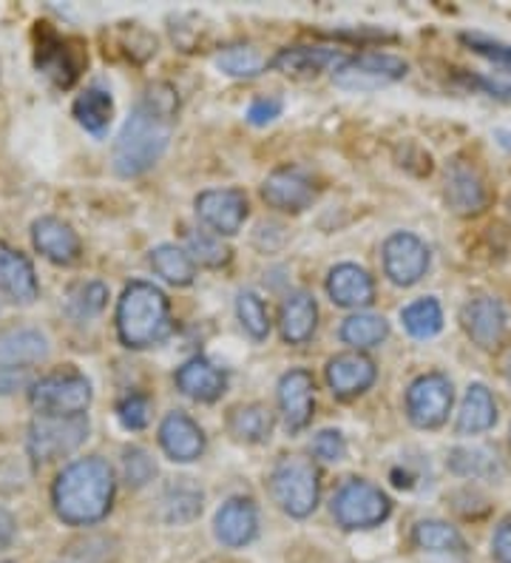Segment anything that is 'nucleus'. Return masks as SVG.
I'll list each match as a JSON object with an SVG mask.
<instances>
[{
  "label": "nucleus",
  "instance_id": "nucleus-1",
  "mask_svg": "<svg viewBox=\"0 0 511 563\" xmlns=\"http://www.w3.org/2000/svg\"><path fill=\"white\" fill-rule=\"evenodd\" d=\"M177 109L179 97L168 82H154L140 97L114 143V172L120 177H140L159 163L174 134Z\"/></svg>",
  "mask_w": 511,
  "mask_h": 563
},
{
  "label": "nucleus",
  "instance_id": "nucleus-2",
  "mask_svg": "<svg viewBox=\"0 0 511 563\" xmlns=\"http://www.w3.org/2000/svg\"><path fill=\"white\" fill-rule=\"evenodd\" d=\"M111 498H114V473H111L109 461L97 459V455L68 464L52 487L55 512L60 516V521L71 523V527L102 521L109 516Z\"/></svg>",
  "mask_w": 511,
  "mask_h": 563
},
{
  "label": "nucleus",
  "instance_id": "nucleus-3",
  "mask_svg": "<svg viewBox=\"0 0 511 563\" xmlns=\"http://www.w3.org/2000/svg\"><path fill=\"white\" fill-rule=\"evenodd\" d=\"M170 328V305L168 296L151 285V282H131L116 302V333L125 347L143 351L151 344L168 339Z\"/></svg>",
  "mask_w": 511,
  "mask_h": 563
},
{
  "label": "nucleus",
  "instance_id": "nucleus-4",
  "mask_svg": "<svg viewBox=\"0 0 511 563\" xmlns=\"http://www.w3.org/2000/svg\"><path fill=\"white\" fill-rule=\"evenodd\" d=\"M270 493L290 518H307L319 507V470L310 459L287 455L270 473Z\"/></svg>",
  "mask_w": 511,
  "mask_h": 563
},
{
  "label": "nucleus",
  "instance_id": "nucleus-5",
  "mask_svg": "<svg viewBox=\"0 0 511 563\" xmlns=\"http://www.w3.org/2000/svg\"><path fill=\"white\" fill-rule=\"evenodd\" d=\"M389 512H392L389 495L364 478H349L333 498V516L344 529L381 527Z\"/></svg>",
  "mask_w": 511,
  "mask_h": 563
},
{
  "label": "nucleus",
  "instance_id": "nucleus-6",
  "mask_svg": "<svg viewBox=\"0 0 511 563\" xmlns=\"http://www.w3.org/2000/svg\"><path fill=\"white\" fill-rule=\"evenodd\" d=\"M32 405L41 416H63V419L82 416L91 405L89 378L75 371L52 373L32 385Z\"/></svg>",
  "mask_w": 511,
  "mask_h": 563
},
{
  "label": "nucleus",
  "instance_id": "nucleus-7",
  "mask_svg": "<svg viewBox=\"0 0 511 563\" xmlns=\"http://www.w3.org/2000/svg\"><path fill=\"white\" fill-rule=\"evenodd\" d=\"M34 41H37V48H34V63H37V69L55 82V86L68 89V86L80 77L82 66H86L82 43L57 35L48 23H37V29H34Z\"/></svg>",
  "mask_w": 511,
  "mask_h": 563
},
{
  "label": "nucleus",
  "instance_id": "nucleus-8",
  "mask_svg": "<svg viewBox=\"0 0 511 563\" xmlns=\"http://www.w3.org/2000/svg\"><path fill=\"white\" fill-rule=\"evenodd\" d=\"M407 71L409 66L401 57L387 55V52H364V55L338 63V69L333 71V82L347 91H375L389 82L403 80Z\"/></svg>",
  "mask_w": 511,
  "mask_h": 563
},
{
  "label": "nucleus",
  "instance_id": "nucleus-9",
  "mask_svg": "<svg viewBox=\"0 0 511 563\" xmlns=\"http://www.w3.org/2000/svg\"><path fill=\"white\" fill-rule=\"evenodd\" d=\"M452 401H455V387L449 376L443 373H426L418 376L407 390V416L409 421L421 430H435L449 419Z\"/></svg>",
  "mask_w": 511,
  "mask_h": 563
},
{
  "label": "nucleus",
  "instance_id": "nucleus-10",
  "mask_svg": "<svg viewBox=\"0 0 511 563\" xmlns=\"http://www.w3.org/2000/svg\"><path fill=\"white\" fill-rule=\"evenodd\" d=\"M89 435V421L82 416L63 419V416H41L29 430V453L37 461H55L60 455L75 453Z\"/></svg>",
  "mask_w": 511,
  "mask_h": 563
},
{
  "label": "nucleus",
  "instance_id": "nucleus-11",
  "mask_svg": "<svg viewBox=\"0 0 511 563\" xmlns=\"http://www.w3.org/2000/svg\"><path fill=\"white\" fill-rule=\"evenodd\" d=\"M430 271V247L409 231H398L384 242V274L401 288H412Z\"/></svg>",
  "mask_w": 511,
  "mask_h": 563
},
{
  "label": "nucleus",
  "instance_id": "nucleus-12",
  "mask_svg": "<svg viewBox=\"0 0 511 563\" xmlns=\"http://www.w3.org/2000/svg\"><path fill=\"white\" fill-rule=\"evenodd\" d=\"M247 211H251L247 197L238 188H213L197 197V217L219 236L238 234V228L247 220Z\"/></svg>",
  "mask_w": 511,
  "mask_h": 563
},
{
  "label": "nucleus",
  "instance_id": "nucleus-13",
  "mask_svg": "<svg viewBox=\"0 0 511 563\" xmlns=\"http://www.w3.org/2000/svg\"><path fill=\"white\" fill-rule=\"evenodd\" d=\"M262 197L270 208L285 213H299L310 208L315 200V186L313 179L307 177L301 168H276L262 186Z\"/></svg>",
  "mask_w": 511,
  "mask_h": 563
},
{
  "label": "nucleus",
  "instance_id": "nucleus-14",
  "mask_svg": "<svg viewBox=\"0 0 511 563\" xmlns=\"http://www.w3.org/2000/svg\"><path fill=\"white\" fill-rule=\"evenodd\" d=\"M315 382L307 371H290L279 378V410L290 433L304 430L313 421Z\"/></svg>",
  "mask_w": 511,
  "mask_h": 563
},
{
  "label": "nucleus",
  "instance_id": "nucleus-15",
  "mask_svg": "<svg viewBox=\"0 0 511 563\" xmlns=\"http://www.w3.org/2000/svg\"><path fill=\"white\" fill-rule=\"evenodd\" d=\"M375 364L364 353H338L327 364V385L335 399H355L375 385Z\"/></svg>",
  "mask_w": 511,
  "mask_h": 563
},
{
  "label": "nucleus",
  "instance_id": "nucleus-16",
  "mask_svg": "<svg viewBox=\"0 0 511 563\" xmlns=\"http://www.w3.org/2000/svg\"><path fill=\"white\" fill-rule=\"evenodd\" d=\"M464 328L469 339L486 351L498 347L506 336V308L495 296H475L464 308Z\"/></svg>",
  "mask_w": 511,
  "mask_h": 563
},
{
  "label": "nucleus",
  "instance_id": "nucleus-17",
  "mask_svg": "<svg viewBox=\"0 0 511 563\" xmlns=\"http://www.w3.org/2000/svg\"><path fill=\"white\" fill-rule=\"evenodd\" d=\"M159 444H163L165 455L170 461L191 464L204 453V433L191 416L170 412V416H165L163 427H159Z\"/></svg>",
  "mask_w": 511,
  "mask_h": 563
},
{
  "label": "nucleus",
  "instance_id": "nucleus-18",
  "mask_svg": "<svg viewBox=\"0 0 511 563\" xmlns=\"http://www.w3.org/2000/svg\"><path fill=\"white\" fill-rule=\"evenodd\" d=\"M486 194L484 177L477 174L475 165L469 163H452V168L446 172V202L455 213L460 217H471V213H480L486 208Z\"/></svg>",
  "mask_w": 511,
  "mask_h": 563
},
{
  "label": "nucleus",
  "instance_id": "nucleus-19",
  "mask_svg": "<svg viewBox=\"0 0 511 563\" xmlns=\"http://www.w3.org/2000/svg\"><path fill=\"white\" fill-rule=\"evenodd\" d=\"M32 240L34 247L57 265H71V262L80 260V236H77L75 228L57 220V217H43V220L34 222Z\"/></svg>",
  "mask_w": 511,
  "mask_h": 563
},
{
  "label": "nucleus",
  "instance_id": "nucleus-20",
  "mask_svg": "<svg viewBox=\"0 0 511 563\" xmlns=\"http://www.w3.org/2000/svg\"><path fill=\"white\" fill-rule=\"evenodd\" d=\"M177 387L188 399L211 405L222 399V393L227 390V376L204 356H193L177 371Z\"/></svg>",
  "mask_w": 511,
  "mask_h": 563
},
{
  "label": "nucleus",
  "instance_id": "nucleus-21",
  "mask_svg": "<svg viewBox=\"0 0 511 563\" xmlns=\"http://www.w3.org/2000/svg\"><path fill=\"white\" fill-rule=\"evenodd\" d=\"M327 294L338 308H369L375 302V279L358 265H335L327 276Z\"/></svg>",
  "mask_w": 511,
  "mask_h": 563
},
{
  "label": "nucleus",
  "instance_id": "nucleus-22",
  "mask_svg": "<svg viewBox=\"0 0 511 563\" xmlns=\"http://www.w3.org/2000/svg\"><path fill=\"white\" fill-rule=\"evenodd\" d=\"M213 527H216V538L225 547H245L259 532V512L251 498H231L219 507Z\"/></svg>",
  "mask_w": 511,
  "mask_h": 563
},
{
  "label": "nucleus",
  "instance_id": "nucleus-23",
  "mask_svg": "<svg viewBox=\"0 0 511 563\" xmlns=\"http://www.w3.org/2000/svg\"><path fill=\"white\" fill-rule=\"evenodd\" d=\"M315 324H319V305H315L313 294L293 290V294L281 302V339H285L287 344H307L313 339Z\"/></svg>",
  "mask_w": 511,
  "mask_h": 563
},
{
  "label": "nucleus",
  "instance_id": "nucleus-24",
  "mask_svg": "<svg viewBox=\"0 0 511 563\" xmlns=\"http://www.w3.org/2000/svg\"><path fill=\"white\" fill-rule=\"evenodd\" d=\"M0 290L21 305H32L37 299V276L21 251L0 247Z\"/></svg>",
  "mask_w": 511,
  "mask_h": 563
},
{
  "label": "nucleus",
  "instance_id": "nucleus-25",
  "mask_svg": "<svg viewBox=\"0 0 511 563\" xmlns=\"http://www.w3.org/2000/svg\"><path fill=\"white\" fill-rule=\"evenodd\" d=\"M338 48L327 46H290L281 48L279 55L273 57V69L290 77H313L324 71L327 66L338 63Z\"/></svg>",
  "mask_w": 511,
  "mask_h": 563
},
{
  "label": "nucleus",
  "instance_id": "nucleus-26",
  "mask_svg": "<svg viewBox=\"0 0 511 563\" xmlns=\"http://www.w3.org/2000/svg\"><path fill=\"white\" fill-rule=\"evenodd\" d=\"M498 424V401L486 385H469L457 412V433L480 435Z\"/></svg>",
  "mask_w": 511,
  "mask_h": 563
},
{
  "label": "nucleus",
  "instance_id": "nucleus-27",
  "mask_svg": "<svg viewBox=\"0 0 511 563\" xmlns=\"http://www.w3.org/2000/svg\"><path fill=\"white\" fill-rule=\"evenodd\" d=\"M46 339L32 328H9L0 333V362L3 364H34L46 358Z\"/></svg>",
  "mask_w": 511,
  "mask_h": 563
},
{
  "label": "nucleus",
  "instance_id": "nucleus-28",
  "mask_svg": "<svg viewBox=\"0 0 511 563\" xmlns=\"http://www.w3.org/2000/svg\"><path fill=\"white\" fill-rule=\"evenodd\" d=\"M75 118L89 134L102 137L111 125V118H114V100H111L109 91L91 86L75 100Z\"/></svg>",
  "mask_w": 511,
  "mask_h": 563
},
{
  "label": "nucleus",
  "instance_id": "nucleus-29",
  "mask_svg": "<svg viewBox=\"0 0 511 563\" xmlns=\"http://www.w3.org/2000/svg\"><path fill=\"white\" fill-rule=\"evenodd\" d=\"M449 470L460 478H491L500 473V461L491 446H457L449 453Z\"/></svg>",
  "mask_w": 511,
  "mask_h": 563
},
{
  "label": "nucleus",
  "instance_id": "nucleus-30",
  "mask_svg": "<svg viewBox=\"0 0 511 563\" xmlns=\"http://www.w3.org/2000/svg\"><path fill=\"white\" fill-rule=\"evenodd\" d=\"M401 322L412 339H432L443 330V308L435 296L418 299L401 310Z\"/></svg>",
  "mask_w": 511,
  "mask_h": 563
},
{
  "label": "nucleus",
  "instance_id": "nucleus-31",
  "mask_svg": "<svg viewBox=\"0 0 511 563\" xmlns=\"http://www.w3.org/2000/svg\"><path fill=\"white\" fill-rule=\"evenodd\" d=\"M151 268L157 271L165 282L177 285V288L191 285L193 276H197V265H193V260L177 245L154 247V251H151Z\"/></svg>",
  "mask_w": 511,
  "mask_h": 563
},
{
  "label": "nucleus",
  "instance_id": "nucleus-32",
  "mask_svg": "<svg viewBox=\"0 0 511 563\" xmlns=\"http://www.w3.org/2000/svg\"><path fill=\"white\" fill-rule=\"evenodd\" d=\"M231 433L238 441H247V444H262V441L270 439L273 430V416L267 407L262 405H242L231 412L227 419Z\"/></svg>",
  "mask_w": 511,
  "mask_h": 563
},
{
  "label": "nucleus",
  "instance_id": "nucleus-33",
  "mask_svg": "<svg viewBox=\"0 0 511 563\" xmlns=\"http://www.w3.org/2000/svg\"><path fill=\"white\" fill-rule=\"evenodd\" d=\"M389 336V322L378 313H355V317L344 319L341 324V342L364 351V347H375Z\"/></svg>",
  "mask_w": 511,
  "mask_h": 563
},
{
  "label": "nucleus",
  "instance_id": "nucleus-34",
  "mask_svg": "<svg viewBox=\"0 0 511 563\" xmlns=\"http://www.w3.org/2000/svg\"><path fill=\"white\" fill-rule=\"evenodd\" d=\"M412 543L426 552H464L466 541L457 527L446 521H421L412 529Z\"/></svg>",
  "mask_w": 511,
  "mask_h": 563
},
{
  "label": "nucleus",
  "instance_id": "nucleus-35",
  "mask_svg": "<svg viewBox=\"0 0 511 563\" xmlns=\"http://www.w3.org/2000/svg\"><path fill=\"white\" fill-rule=\"evenodd\" d=\"M185 254L191 256L193 265H204V268H222L231 262V247L213 234L204 231H188L185 234Z\"/></svg>",
  "mask_w": 511,
  "mask_h": 563
},
{
  "label": "nucleus",
  "instance_id": "nucleus-36",
  "mask_svg": "<svg viewBox=\"0 0 511 563\" xmlns=\"http://www.w3.org/2000/svg\"><path fill=\"white\" fill-rule=\"evenodd\" d=\"M216 66L231 77H256L265 71V57L259 48L236 43V46H225L216 55Z\"/></svg>",
  "mask_w": 511,
  "mask_h": 563
},
{
  "label": "nucleus",
  "instance_id": "nucleus-37",
  "mask_svg": "<svg viewBox=\"0 0 511 563\" xmlns=\"http://www.w3.org/2000/svg\"><path fill=\"white\" fill-rule=\"evenodd\" d=\"M105 302H109V288L102 282H80L68 290L66 308L75 319H91L105 308Z\"/></svg>",
  "mask_w": 511,
  "mask_h": 563
},
{
  "label": "nucleus",
  "instance_id": "nucleus-38",
  "mask_svg": "<svg viewBox=\"0 0 511 563\" xmlns=\"http://www.w3.org/2000/svg\"><path fill=\"white\" fill-rule=\"evenodd\" d=\"M236 313H238V322H242V328H245L247 333L256 339V342L267 339V333H270V319H267V308L259 296L251 294V290L238 294L236 296Z\"/></svg>",
  "mask_w": 511,
  "mask_h": 563
},
{
  "label": "nucleus",
  "instance_id": "nucleus-39",
  "mask_svg": "<svg viewBox=\"0 0 511 563\" xmlns=\"http://www.w3.org/2000/svg\"><path fill=\"white\" fill-rule=\"evenodd\" d=\"M460 41H464L471 52H477L480 57H486L489 63H495L498 69L509 71L511 75V46L509 43L495 41V37H489V35H477V32H466V35H460Z\"/></svg>",
  "mask_w": 511,
  "mask_h": 563
},
{
  "label": "nucleus",
  "instance_id": "nucleus-40",
  "mask_svg": "<svg viewBox=\"0 0 511 563\" xmlns=\"http://www.w3.org/2000/svg\"><path fill=\"white\" fill-rule=\"evenodd\" d=\"M116 419L125 430H145L151 421V399L143 393H129L120 405H116Z\"/></svg>",
  "mask_w": 511,
  "mask_h": 563
},
{
  "label": "nucleus",
  "instance_id": "nucleus-41",
  "mask_svg": "<svg viewBox=\"0 0 511 563\" xmlns=\"http://www.w3.org/2000/svg\"><path fill=\"white\" fill-rule=\"evenodd\" d=\"M123 473H125V482H129L131 487H143V484H148L151 478H154L157 467H154V461L148 459L145 450L131 446V450H125L123 455Z\"/></svg>",
  "mask_w": 511,
  "mask_h": 563
},
{
  "label": "nucleus",
  "instance_id": "nucleus-42",
  "mask_svg": "<svg viewBox=\"0 0 511 563\" xmlns=\"http://www.w3.org/2000/svg\"><path fill=\"white\" fill-rule=\"evenodd\" d=\"M313 455L321 461H341L347 455V444H344V435L338 430H321L313 439Z\"/></svg>",
  "mask_w": 511,
  "mask_h": 563
},
{
  "label": "nucleus",
  "instance_id": "nucleus-43",
  "mask_svg": "<svg viewBox=\"0 0 511 563\" xmlns=\"http://www.w3.org/2000/svg\"><path fill=\"white\" fill-rule=\"evenodd\" d=\"M285 103H281V97H256L247 109V123L251 125H267L273 120L279 118Z\"/></svg>",
  "mask_w": 511,
  "mask_h": 563
},
{
  "label": "nucleus",
  "instance_id": "nucleus-44",
  "mask_svg": "<svg viewBox=\"0 0 511 563\" xmlns=\"http://www.w3.org/2000/svg\"><path fill=\"white\" fill-rule=\"evenodd\" d=\"M29 382H32V376H29V367L0 362V396H12V393L29 387Z\"/></svg>",
  "mask_w": 511,
  "mask_h": 563
},
{
  "label": "nucleus",
  "instance_id": "nucleus-45",
  "mask_svg": "<svg viewBox=\"0 0 511 563\" xmlns=\"http://www.w3.org/2000/svg\"><path fill=\"white\" fill-rule=\"evenodd\" d=\"M471 89H480L484 95L495 97L500 103H509L511 106V82H500V80H491V77H466Z\"/></svg>",
  "mask_w": 511,
  "mask_h": 563
},
{
  "label": "nucleus",
  "instance_id": "nucleus-46",
  "mask_svg": "<svg viewBox=\"0 0 511 563\" xmlns=\"http://www.w3.org/2000/svg\"><path fill=\"white\" fill-rule=\"evenodd\" d=\"M491 555L498 563H511V518H506L491 536Z\"/></svg>",
  "mask_w": 511,
  "mask_h": 563
},
{
  "label": "nucleus",
  "instance_id": "nucleus-47",
  "mask_svg": "<svg viewBox=\"0 0 511 563\" xmlns=\"http://www.w3.org/2000/svg\"><path fill=\"white\" fill-rule=\"evenodd\" d=\"M14 538V518L9 516L7 509H0V550H7Z\"/></svg>",
  "mask_w": 511,
  "mask_h": 563
}]
</instances>
